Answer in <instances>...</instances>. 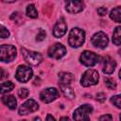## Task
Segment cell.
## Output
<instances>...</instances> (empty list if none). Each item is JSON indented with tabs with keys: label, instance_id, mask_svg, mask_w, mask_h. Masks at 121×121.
Masks as SVG:
<instances>
[{
	"label": "cell",
	"instance_id": "obj_13",
	"mask_svg": "<svg viewBox=\"0 0 121 121\" xmlns=\"http://www.w3.org/2000/svg\"><path fill=\"white\" fill-rule=\"evenodd\" d=\"M66 29H67V26L64 22L63 19H60V21H58L56 23V25L54 26L53 28V35L56 38H60L62 37L65 33H66Z\"/></svg>",
	"mask_w": 121,
	"mask_h": 121
},
{
	"label": "cell",
	"instance_id": "obj_9",
	"mask_svg": "<svg viewBox=\"0 0 121 121\" xmlns=\"http://www.w3.org/2000/svg\"><path fill=\"white\" fill-rule=\"evenodd\" d=\"M91 43H92V44L95 47H97V48H105L108 45L109 39H108L107 35L104 32L99 31V32H96L92 37Z\"/></svg>",
	"mask_w": 121,
	"mask_h": 121
},
{
	"label": "cell",
	"instance_id": "obj_14",
	"mask_svg": "<svg viewBox=\"0 0 121 121\" xmlns=\"http://www.w3.org/2000/svg\"><path fill=\"white\" fill-rule=\"evenodd\" d=\"M115 67H116V62H115V60L113 59H112L109 56L104 58V60H103V72L105 74L110 75V74L113 73Z\"/></svg>",
	"mask_w": 121,
	"mask_h": 121
},
{
	"label": "cell",
	"instance_id": "obj_18",
	"mask_svg": "<svg viewBox=\"0 0 121 121\" xmlns=\"http://www.w3.org/2000/svg\"><path fill=\"white\" fill-rule=\"evenodd\" d=\"M60 87L61 92L63 93V95H64L66 97H68V98H70V99H72V98L75 97V93H74L73 89L70 87V85L60 84Z\"/></svg>",
	"mask_w": 121,
	"mask_h": 121
},
{
	"label": "cell",
	"instance_id": "obj_22",
	"mask_svg": "<svg viewBox=\"0 0 121 121\" xmlns=\"http://www.w3.org/2000/svg\"><path fill=\"white\" fill-rule=\"evenodd\" d=\"M104 82H105L106 86H107L109 89L113 90V89L116 88V83H115V81H114L112 78H104Z\"/></svg>",
	"mask_w": 121,
	"mask_h": 121
},
{
	"label": "cell",
	"instance_id": "obj_10",
	"mask_svg": "<svg viewBox=\"0 0 121 121\" xmlns=\"http://www.w3.org/2000/svg\"><path fill=\"white\" fill-rule=\"evenodd\" d=\"M65 9L70 13H78L84 9L83 0H65Z\"/></svg>",
	"mask_w": 121,
	"mask_h": 121
},
{
	"label": "cell",
	"instance_id": "obj_16",
	"mask_svg": "<svg viewBox=\"0 0 121 121\" xmlns=\"http://www.w3.org/2000/svg\"><path fill=\"white\" fill-rule=\"evenodd\" d=\"M59 79H60V84H65V85H70V83L73 80V76L70 73L67 72H61L59 74Z\"/></svg>",
	"mask_w": 121,
	"mask_h": 121
},
{
	"label": "cell",
	"instance_id": "obj_21",
	"mask_svg": "<svg viewBox=\"0 0 121 121\" xmlns=\"http://www.w3.org/2000/svg\"><path fill=\"white\" fill-rule=\"evenodd\" d=\"M14 88V84L11 81H5L1 84V93L5 94V93H9L10 92L12 89Z\"/></svg>",
	"mask_w": 121,
	"mask_h": 121
},
{
	"label": "cell",
	"instance_id": "obj_4",
	"mask_svg": "<svg viewBox=\"0 0 121 121\" xmlns=\"http://www.w3.org/2000/svg\"><path fill=\"white\" fill-rule=\"evenodd\" d=\"M21 52H22V56L24 57L25 60L32 66H37L38 64L41 63V61L43 60L42 55L38 52L30 51V50H27L26 48H22Z\"/></svg>",
	"mask_w": 121,
	"mask_h": 121
},
{
	"label": "cell",
	"instance_id": "obj_5",
	"mask_svg": "<svg viewBox=\"0 0 121 121\" xmlns=\"http://www.w3.org/2000/svg\"><path fill=\"white\" fill-rule=\"evenodd\" d=\"M92 112H93V107L91 105L89 104L81 105L75 111L73 118L75 120H89Z\"/></svg>",
	"mask_w": 121,
	"mask_h": 121
},
{
	"label": "cell",
	"instance_id": "obj_7",
	"mask_svg": "<svg viewBox=\"0 0 121 121\" xmlns=\"http://www.w3.org/2000/svg\"><path fill=\"white\" fill-rule=\"evenodd\" d=\"M32 75H33V72L30 67H28L26 65H20L17 68L15 77L20 82L25 83L32 78Z\"/></svg>",
	"mask_w": 121,
	"mask_h": 121
},
{
	"label": "cell",
	"instance_id": "obj_29",
	"mask_svg": "<svg viewBox=\"0 0 121 121\" xmlns=\"http://www.w3.org/2000/svg\"><path fill=\"white\" fill-rule=\"evenodd\" d=\"M112 117L111 115H102L99 117V120H112Z\"/></svg>",
	"mask_w": 121,
	"mask_h": 121
},
{
	"label": "cell",
	"instance_id": "obj_26",
	"mask_svg": "<svg viewBox=\"0 0 121 121\" xmlns=\"http://www.w3.org/2000/svg\"><path fill=\"white\" fill-rule=\"evenodd\" d=\"M9 36V32L8 31V29L4 26H1V38L2 39H6Z\"/></svg>",
	"mask_w": 121,
	"mask_h": 121
},
{
	"label": "cell",
	"instance_id": "obj_17",
	"mask_svg": "<svg viewBox=\"0 0 121 121\" xmlns=\"http://www.w3.org/2000/svg\"><path fill=\"white\" fill-rule=\"evenodd\" d=\"M110 17L116 23H121V7H116L112 9L110 12Z\"/></svg>",
	"mask_w": 121,
	"mask_h": 121
},
{
	"label": "cell",
	"instance_id": "obj_24",
	"mask_svg": "<svg viewBox=\"0 0 121 121\" xmlns=\"http://www.w3.org/2000/svg\"><path fill=\"white\" fill-rule=\"evenodd\" d=\"M45 36H46L45 31H44L43 28H40V29H39V32H38V34H37V38H36V40H37L38 42H41V41L44 40Z\"/></svg>",
	"mask_w": 121,
	"mask_h": 121
},
{
	"label": "cell",
	"instance_id": "obj_1",
	"mask_svg": "<svg viewBox=\"0 0 121 121\" xmlns=\"http://www.w3.org/2000/svg\"><path fill=\"white\" fill-rule=\"evenodd\" d=\"M85 41V32L84 30L75 27L73 28L68 35V43L72 47H79L83 44Z\"/></svg>",
	"mask_w": 121,
	"mask_h": 121
},
{
	"label": "cell",
	"instance_id": "obj_15",
	"mask_svg": "<svg viewBox=\"0 0 121 121\" xmlns=\"http://www.w3.org/2000/svg\"><path fill=\"white\" fill-rule=\"evenodd\" d=\"M2 101L10 110H14L16 108V106H17V101H16V99H15V97L13 95H3L2 96Z\"/></svg>",
	"mask_w": 121,
	"mask_h": 121
},
{
	"label": "cell",
	"instance_id": "obj_19",
	"mask_svg": "<svg viewBox=\"0 0 121 121\" xmlns=\"http://www.w3.org/2000/svg\"><path fill=\"white\" fill-rule=\"evenodd\" d=\"M112 43L115 45H120L121 44V26L115 27L112 33Z\"/></svg>",
	"mask_w": 121,
	"mask_h": 121
},
{
	"label": "cell",
	"instance_id": "obj_31",
	"mask_svg": "<svg viewBox=\"0 0 121 121\" xmlns=\"http://www.w3.org/2000/svg\"><path fill=\"white\" fill-rule=\"evenodd\" d=\"M46 119H47V120H50V119H51V120H54L55 118H54L53 116H51V115H48V116L46 117Z\"/></svg>",
	"mask_w": 121,
	"mask_h": 121
},
{
	"label": "cell",
	"instance_id": "obj_2",
	"mask_svg": "<svg viewBox=\"0 0 121 121\" xmlns=\"http://www.w3.org/2000/svg\"><path fill=\"white\" fill-rule=\"evenodd\" d=\"M99 79V75L95 70L89 69L84 72V74L81 77L80 83L84 87H88L91 85H95L98 82Z\"/></svg>",
	"mask_w": 121,
	"mask_h": 121
},
{
	"label": "cell",
	"instance_id": "obj_6",
	"mask_svg": "<svg viewBox=\"0 0 121 121\" xmlns=\"http://www.w3.org/2000/svg\"><path fill=\"white\" fill-rule=\"evenodd\" d=\"M80 62L85 65V66H88V67H91V66H94L95 65L98 61H99V57L92 52V51H83L82 54L80 55V59H79Z\"/></svg>",
	"mask_w": 121,
	"mask_h": 121
},
{
	"label": "cell",
	"instance_id": "obj_8",
	"mask_svg": "<svg viewBox=\"0 0 121 121\" xmlns=\"http://www.w3.org/2000/svg\"><path fill=\"white\" fill-rule=\"evenodd\" d=\"M59 95H60V93L56 88H47L41 92L40 98L44 103H50L55 99H57Z\"/></svg>",
	"mask_w": 121,
	"mask_h": 121
},
{
	"label": "cell",
	"instance_id": "obj_3",
	"mask_svg": "<svg viewBox=\"0 0 121 121\" xmlns=\"http://www.w3.org/2000/svg\"><path fill=\"white\" fill-rule=\"evenodd\" d=\"M16 57V48L13 45L2 44L0 47V60L3 62H9Z\"/></svg>",
	"mask_w": 121,
	"mask_h": 121
},
{
	"label": "cell",
	"instance_id": "obj_11",
	"mask_svg": "<svg viewBox=\"0 0 121 121\" xmlns=\"http://www.w3.org/2000/svg\"><path fill=\"white\" fill-rule=\"evenodd\" d=\"M38 109H39L38 103L34 99H28L25 103H23L21 105V107L19 108V114L20 115H26V114H28L30 112H36Z\"/></svg>",
	"mask_w": 121,
	"mask_h": 121
},
{
	"label": "cell",
	"instance_id": "obj_30",
	"mask_svg": "<svg viewBox=\"0 0 121 121\" xmlns=\"http://www.w3.org/2000/svg\"><path fill=\"white\" fill-rule=\"evenodd\" d=\"M2 1L5 2V3H13V2H15L17 0H2Z\"/></svg>",
	"mask_w": 121,
	"mask_h": 121
},
{
	"label": "cell",
	"instance_id": "obj_27",
	"mask_svg": "<svg viewBox=\"0 0 121 121\" xmlns=\"http://www.w3.org/2000/svg\"><path fill=\"white\" fill-rule=\"evenodd\" d=\"M97 13H98V15H100V16H105V15L108 13V9H107V8H105V7H101V8H99V9H97Z\"/></svg>",
	"mask_w": 121,
	"mask_h": 121
},
{
	"label": "cell",
	"instance_id": "obj_12",
	"mask_svg": "<svg viewBox=\"0 0 121 121\" xmlns=\"http://www.w3.org/2000/svg\"><path fill=\"white\" fill-rule=\"evenodd\" d=\"M66 54V48L61 43H55L48 49V56L53 59H60Z\"/></svg>",
	"mask_w": 121,
	"mask_h": 121
},
{
	"label": "cell",
	"instance_id": "obj_25",
	"mask_svg": "<svg viewBox=\"0 0 121 121\" xmlns=\"http://www.w3.org/2000/svg\"><path fill=\"white\" fill-rule=\"evenodd\" d=\"M18 95H19V97H21V98H26V97L28 95V91H27V89H26V88H21V89L18 91Z\"/></svg>",
	"mask_w": 121,
	"mask_h": 121
},
{
	"label": "cell",
	"instance_id": "obj_23",
	"mask_svg": "<svg viewBox=\"0 0 121 121\" xmlns=\"http://www.w3.org/2000/svg\"><path fill=\"white\" fill-rule=\"evenodd\" d=\"M111 101L114 106H116L117 108L121 109V95H117L112 96L111 98Z\"/></svg>",
	"mask_w": 121,
	"mask_h": 121
},
{
	"label": "cell",
	"instance_id": "obj_34",
	"mask_svg": "<svg viewBox=\"0 0 121 121\" xmlns=\"http://www.w3.org/2000/svg\"><path fill=\"white\" fill-rule=\"evenodd\" d=\"M119 54H120V56H121V49L119 50Z\"/></svg>",
	"mask_w": 121,
	"mask_h": 121
},
{
	"label": "cell",
	"instance_id": "obj_32",
	"mask_svg": "<svg viewBox=\"0 0 121 121\" xmlns=\"http://www.w3.org/2000/svg\"><path fill=\"white\" fill-rule=\"evenodd\" d=\"M60 119H68V117H61Z\"/></svg>",
	"mask_w": 121,
	"mask_h": 121
},
{
	"label": "cell",
	"instance_id": "obj_20",
	"mask_svg": "<svg viewBox=\"0 0 121 121\" xmlns=\"http://www.w3.org/2000/svg\"><path fill=\"white\" fill-rule=\"evenodd\" d=\"M26 15L30 18H37L38 17V11L34 5L30 4L26 7Z\"/></svg>",
	"mask_w": 121,
	"mask_h": 121
},
{
	"label": "cell",
	"instance_id": "obj_33",
	"mask_svg": "<svg viewBox=\"0 0 121 121\" xmlns=\"http://www.w3.org/2000/svg\"><path fill=\"white\" fill-rule=\"evenodd\" d=\"M119 77H120V78H121V70L119 71Z\"/></svg>",
	"mask_w": 121,
	"mask_h": 121
},
{
	"label": "cell",
	"instance_id": "obj_28",
	"mask_svg": "<svg viewBox=\"0 0 121 121\" xmlns=\"http://www.w3.org/2000/svg\"><path fill=\"white\" fill-rule=\"evenodd\" d=\"M105 98H106V95L104 93H98L96 95V99L100 102H104L105 101Z\"/></svg>",
	"mask_w": 121,
	"mask_h": 121
},
{
	"label": "cell",
	"instance_id": "obj_35",
	"mask_svg": "<svg viewBox=\"0 0 121 121\" xmlns=\"http://www.w3.org/2000/svg\"><path fill=\"white\" fill-rule=\"evenodd\" d=\"M120 119H121V114H120Z\"/></svg>",
	"mask_w": 121,
	"mask_h": 121
}]
</instances>
